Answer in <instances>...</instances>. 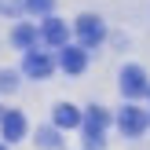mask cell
<instances>
[{"instance_id":"8","label":"cell","mask_w":150,"mask_h":150,"mask_svg":"<svg viewBox=\"0 0 150 150\" xmlns=\"http://www.w3.org/2000/svg\"><path fill=\"white\" fill-rule=\"evenodd\" d=\"M77 125H84V114L77 106H70V103H59L55 106V128H77Z\"/></svg>"},{"instance_id":"4","label":"cell","mask_w":150,"mask_h":150,"mask_svg":"<svg viewBox=\"0 0 150 150\" xmlns=\"http://www.w3.org/2000/svg\"><path fill=\"white\" fill-rule=\"evenodd\" d=\"M22 70H26L29 77L44 81V77H51L55 62H51V55H48V51H37V48H29V51H26V66H22Z\"/></svg>"},{"instance_id":"13","label":"cell","mask_w":150,"mask_h":150,"mask_svg":"<svg viewBox=\"0 0 150 150\" xmlns=\"http://www.w3.org/2000/svg\"><path fill=\"white\" fill-rule=\"evenodd\" d=\"M15 88V73H0V92H11Z\"/></svg>"},{"instance_id":"9","label":"cell","mask_w":150,"mask_h":150,"mask_svg":"<svg viewBox=\"0 0 150 150\" xmlns=\"http://www.w3.org/2000/svg\"><path fill=\"white\" fill-rule=\"evenodd\" d=\"M0 128H4V139H11V143H15V139L26 136V117H22L18 110H7L4 121H0Z\"/></svg>"},{"instance_id":"2","label":"cell","mask_w":150,"mask_h":150,"mask_svg":"<svg viewBox=\"0 0 150 150\" xmlns=\"http://www.w3.org/2000/svg\"><path fill=\"white\" fill-rule=\"evenodd\" d=\"M121 92H125V99H139V95H150L146 73L139 70V66H125V70H121Z\"/></svg>"},{"instance_id":"3","label":"cell","mask_w":150,"mask_h":150,"mask_svg":"<svg viewBox=\"0 0 150 150\" xmlns=\"http://www.w3.org/2000/svg\"><path fill=\"white\" fill-rule=\"evenodd\" d=\"M73 29H77V37H81V44H84V48L99 44V40H103V33H106V26H103L99 15H81V18L73 22Z\"/></svg>"},{"instance_id":"7","label":"cell","mask_w":150,"mask_h":150,"mask_svg":"<svg viewBox=\"0 0 150 150\" xmlns=\"http://www.w3.org/2000/svg\"><path fill=\"white\" fill-rule=\"evenodd\" d=\"M106 125H110L106 110H103V106H88V114H84V136H103Z\"/></svg>"},{"instance_id":"6","label":"cell","mask_w":150,"mask_h":150,"mask_svg":"<svg viewBox=\"0 0 150 150\" xmlns=\"http://www.w3.org/2000/svg\"><path fill=\"white\" fill-rule=\"evenodd\" d=\"M59 62H62L66 73L77 77V73H84V66H88V51L84 48H62V59H59Z\"/></svg>"},{"instance_id":"11","label":"cell","mask_w":150,"mask_h":150,"mask_svg":"<svg viewBox=\"0 0 150 150\" xmlns=\"http://www.w3.org/2000/svg\"><path fill=\"white\" fill-rule=\"evenodd\" d=\"M59 143H62V139H59V132H55V128H40V132H37V146H44V150H55Z\"/></svg>"},{"instance_id":"5","label":"cell","mask_w":150,"mask_h":150,"mask_svg":"<svg viewBox=\"0 0 150 150\" xmlns=\"http://www.w3.org/2000/svg\"><path fill=\"white\" fill-rule=\"evenodd\" d=\"M66 37H70V26H66L62 18H44L40 40L48 44V48H66Z\"/></svg>"},{"instance_id":"14","label":"cell","mask_w":150,"mask_h":150,"mask_svg":"<svg viewBox=\"0 0 150 150\" xmlns=\"http://www.w3.org/2000/svg\"><path fill=\"white\" fill-rule=\"evenodd\" d=\"M84 146L88 150H99L103 146V136H84Z\"/></svg>"},{"instance_id":"12","label":"cell","mask_w":150,"mask_h":150,"mask_svg":"<svg viewBox=\"0 0 150 150\" xmlns=\"http://www.w3.org/2000/svg\"><path fill=\"white\" fill-rule=\"evenodd\" d=\"M26 7H29L33 15H44V18L51 15V0H26Z\"/></svg>"},{"instance_id":"1","label":"cell","mask_w":150,"mask_h":150,"mask_svg":"<svg viewBox=\"0 0 150 150\" xmlns=\"http://www.w3.org/2000/svg\"><path fill=\"white\" fill-rule=\"evenodd\" d=\"M146 125H150V117H146V114H143L139 106H132V103H128V106L121 110V114H117V128H121V132H125L128 139L143 136V132H146Z\"/></svg>"},{"instance_id":"15","label":"cell","mask_w":150,"mask_h":150,"mask_svg":"<svg viewBox=\"0 0 150 150\" xmlns=\"http://www.w3.org/2000/svg\"><path fill=\"white\" fill-rule=\"evenodd\" d=\"M0 150H7V146H0Z\"/></svg>"},{"instance_id":"10","label":"cell","mask_w":150,"mask_h":150,"mask_svg":"<svg viewBox=\"0 0 150 150\" xmlns=\"http://www.w3.org/2000/svg\"><path fill=\"white\" fill-rule=\"evenodd\" d=\"M11 40L18 44L22 51H29V48H33L37 40H40V29H37V26H15V33H11Z\"/></svg>"}]
</instances>
